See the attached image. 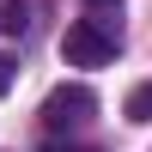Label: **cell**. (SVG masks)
<instances>
[{
  "label": "cell",
  "mask_w": 152,
  "mask_h": 152,
  "mask_svg": "<svg viewBox=\"0 0 152 152\" xmlns=\"http://www.w3.org/2000/svg\"><path fill=\"white\" fill-rule=\"evenodd\" d=\"M116 49H122V31L110 18H79V24H67V37H61L67 67H110Z\"/></svg>",
  "instance_id": "cell-1"
},
{
  "label": "cell",
  "mask_w": 152,
  "mask_h": 152,
  "mask_svg": "<svg viewBox=\"0 0 152 152\" xmlns=\"http://www.w3.org/2000/svg\"><path fill=\"white\" fill-rule=\"evenodd\" d=\"M91 110H97L91 85H55V91L43 97V128H49V134L79 128V122H91Z\"/></svg>",
  "instance_id": "cell-2"
},
{
  "label": "cell",
  "mask_w": 152,
  "mask_h": 152,
  "mask_svg": "<svg viewBox=\"0 0 152 152\" xmlns=\"http://www.w3.org/2000/svg\"><path fill=\"white\" fill-rule=\"evenodd\" d=\"M0 31H6V37L31 31V0H6V6H0Z\"/></svg>",
  "instance_id": "cell-3"
},
{
  "label": "cell",
  "mask_w": 152,
  "mask_h": 152,
  "mask_svg": "<svg viewBox=\"0 0 152 152\" xmlns=\"http://www.w3.org/2000/svg\"><path fill=\"white\" fill-rule=\"evenodd\" d=\"M128 122H152V85H134L128 91Z\"/></svg>",
  "instance_id": "cell-4"
},
{
  "label": "cell",
  "mask_w": 152,
  "mask_h": 152,
  "mask_svg": "<svg viewBox=\"0 0 152 152\" xmlns=\"http://www.w3.org/2000/svg\"><path fill=\"white\" fill-rule=\"evenodd\" d=\"M12 73H18V67H12V55H0V97L12 91Z\"/></svg>",
  "instance_id": "cell-5"
},
{
  "label": "cell",
  "mask_w": 152,
  "mask_h": 152,
  "mask_svg": "<svg viewBox=\"0 0 152 152\" xmlns=\"http://www.w3.org/2000/svg\"><path fill=\"white\" fill-rule=\"evenodd\" d=\"M91 6H110V0H91Z\"/></svg>",
  "instance_id": "cell-6"
}]
</instances>
